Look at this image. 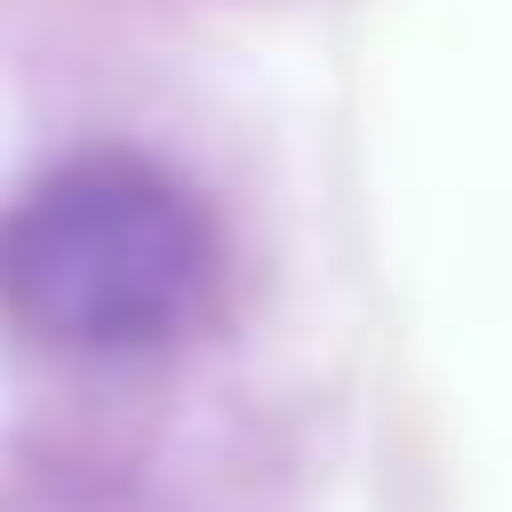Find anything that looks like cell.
Here are the masks:
<instances>
[{
    "label": "cell",
    "mask_w": 512,
    "mask_h": 512,
    "mask_svg": "<svg viewBox=\"0 0 512 512\" xmlns=\"http://www.w3.org/2000/svg\"><path fill=\"white\" fill-rule=\"evenodd\" d=\"M214 231L171 171L137 154H86L0 222V291L43 342L128 359L205 308Z\"/></svg>",
    "instance_id": "1"
}]
</instances>
